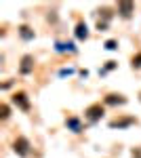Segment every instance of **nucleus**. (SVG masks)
Returning <instances> with one entry per match:
<instances>
[{"instance_id":"f257e3e1","label":"nucleus","mask_w":141,"mask_h":158,"mask_svg":"<svg viewBox=\"0 0 141 158\" xmlns=\"http://www.w3.org/2000/svg\"><path fill=\"white\" fill-rule=\"evenodd\" d=\"M103 112H106V110H103L101 103H93V106H89V108H86L84 116H86V120H89V122H97L101 116H103Z\"/></svg>"},{"instance_id":"f03ea898","label":"nucleus","mask_w":141,"mask_h":158,"mask_svg":"<svg viewBox=\"0 0 141 158\" xmlns=\"http://www.w3.org/2000/svg\"><path fill=\"white\" fill-rule=\"evenodd\" d=\"M13 150H15L19 156H27V154H30V141H27L25 137H17L15 143H13Z\"/></svg>"},{"instance_id":"7ed1b4c3","label":"nucleus","mask_w":141,"mask_h":158,"mask_svg":"<svg viewBox=\"0 0 141 158\" xmlns=\"http://www.w3.org/2000/svg\"><path fill=\"white\" fill-rule=\"evenodd\" d=\"M13 103H15L17 108H21L23 112L30 110V99H27V95H25L23 91H19V93H15V95H13Z\"/></svg>"},{"instance_id":"20e7f679","label":"nucleus","mask_w":141,"mask_h":158,"mask_svg":"<svg viewBox=\"0 0 141 158\" xmlns=\"http://www.w3.org/2000/svg\"><path fill=\"white\" fill-rule=\"evenodd\" d=\"M135 11V4L133 2H118V13H120V17H124V19H129L131 15Z\"/></svg>"},{"instance_id":"39448f33","label":"nucleus","mask_w":141,"mask_h":158,"mask_svg":"<svg viewBox=\"0 0 141 158\" xmlns=\"http://www.w3.org/2000/svg\"><path fill=\"white\" fill-rule=\"evenodd\" d=\"M32 68H34V57H32V55H23V57H21V68H19V72L30 74Z\"/></svg>"},{"instance_id":"423d86ee","label":"nucleus","mask_w":141,"mask_h":158,"mask_svg":"<svg viewBox=\"0 0 141 158\" xmlns=\"http://www.w3.org/2000/svg\"><path fill=\"white\" fill-rule=\"evenodd\" d=\"M106 103L107 106H122V103H126V97L116 95V93H110V95L106 97Z\"/></svg>"},{"instance_id":"0eeeda50","label":"nucleus","mask_w":141,"mask_h":158,"mask_svg":"<svg viewBox=\"0 0 141 158\" xmlns=\"http://www.w3.org/2000/svg\"><path fill=\"white\" fill-rule=\"evenodd\" d=\"M133 122H135V118H133V116H131V118H122V120H112L110 122V127H112V129H122V127H129V124H133Z\"/></svg>"},{"instance_id":"6e6552de","label":"nucleus","mask_w":141,"mask_h":158,"mask_svg":"<svg viewBox=\"0 0 141 158\" xmlns=\"http://www.w3.org/2000/svg\"><path fill=\"white\" fill-rule=\"evenodd\" d=\"M76 38H80V40H86V38H89L86 23H78V25H76Z\"/></svg>"},{"instance_id":"1a4fd4ad","label":"nucleus","mask_w":141,"mask_h":158,"mask_svg":"<svg viewBox=\"0 0 141 158\" xmlns=\"http://www.w3.org/2000/svg\"><path fill=\"white\" fill-rule=\"evenodd\" d=\"M68 127H70L74 133H80V131H82V124H80V120H78V118H74V116H72V118H68Z\"/></svg>"},{"instance_id":"9d476101","label":"nucleus","mask_w":141,"mask_h":158,"mask_svg":"<svg viewBox=\"0 0 141 158\" xmlns=\"http://www.w3.org/2000/svg\"><path fill=\"white\" fill-rule=\"evenodd\" d=\"M19 34H21L23 40H32V38H34V32H32L27 25H21V27H19Z\"/></svg>"},{"instance_id":"9b49d317","label":"nucleus","mask_w":141,"mask_h":158,"mask_svg":"<svg viewBox=\"0 0 141 158\" xmlns=\"http://www.w3.org/2000/svg\"><path fill=\"white\" fill-rule=\"evenodd\" d=\"M57 51H59V53H65V51L76 53V47H74V44H70V42H68V44H65V42H57Z\"/></svg>"},{"instance_id":"f8f14e48","label":"nucleus","mask_w":141,"mask_h":158,"mask_svg":"<svg viewBox=\"0 0 141 158\" xmlns=\"http://www.w3.org/2000/svg\"><path fill=\"white\" fill-rule=\"evenodd\" d=\"M0 112H2V114H0V116H2V120H6V118H9V114H11V110H9L6 103H2V106H0Z\"/></svg>"},{"instance_id":"ddd939ff","label":"nucleus","mask_w":141,"mask_h":158,"mask_svg":"<svg viewBox=\"0 0 141 158\" xmlns=\"http://www.w3.org/2000/svg\"><path fill=\"white\" fill-rule=\"evenodd\" d=\"M106 49H107V51L118 49V42H116V40H107V42H106Z\"/></svg>"},{"instance_id":"4468645a","label":"nucleus","mask_w":141,"mask_h":158,"mask_svg":"<svg viewBox=\"0 0 141 158\" xmlns=\"http://www.w3.org/2000/svg\"><path fill=\"white\" fill-rule=\"evenodd\" d=\"M133 68H141V53H137L133 57Z\"/></svg>"},{"instance_id":"2eb2a0df","label":"nucleus","mask_w":141,"mask_h":158,"mask_svg":"<svg viewBox=\"0 0 141 158\" xmlns=\"http://www.w3.org/2000/svg\"><path fill=\"white\" fill-rule=\"evenodd\" d=\"M133 158H141V148H137V150H133Z\"/></svg>"}]
</instances>
